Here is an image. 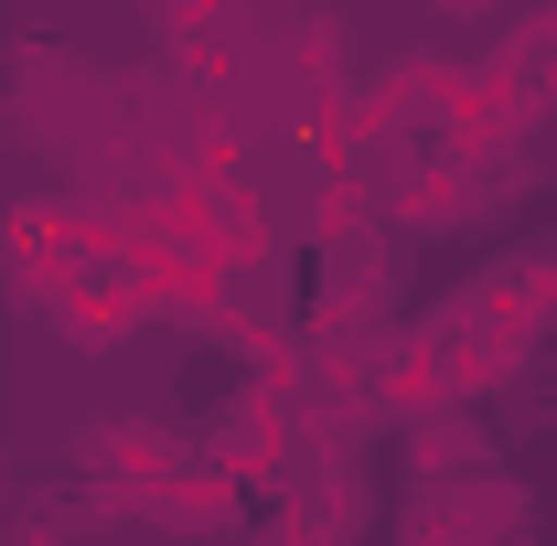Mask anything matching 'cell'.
<instances>
[{
    "instance_id": "6da1fadb",
    "label": "cell",
    "mask_w": 557,
    "mask_h": 546,
    "mask_svg": "<svg viewBox=\"0 0 557 546\" xmlns=\"http://www.w3.org/2000/svg\"><path fill=\"white\" fill-rule=\"evenodd\" d=\"M493 536H504V514H483V525H450V504H429L408 546H493Z\"/></svg>"
},
{
    "instance_id": "7a4b0ae2",
    "label": "cell",
    "mask_w": 557,
    "mask_h": 546,
    "mask_svg": "<svg viewBox=\"0 0 557 546\" xmlns=\"http://www.w3.org/2000/svg\"><path fill=\"white\" fill-rule=\"evenodd\" d=\"M429 11H450V22H483L493 0H429Z\"/></svg>"
}]
</instances>
